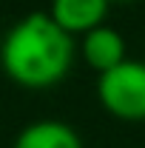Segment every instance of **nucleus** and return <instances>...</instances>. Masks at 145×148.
<instances>
[{"label": "nucleus", "mask_w": 145, "mask_h": 148, "mask_svg": "<svg viewBox=\"0 0 145 148\" xmlns=\"http://www.w3.org/2000/svg\"><path fill=\"white\" fill-rule=\"evenodd\" d=\"M12 148H83L80 134L60 120H37L17 134Z\"/></svg>", "instance_id": "obj_5"}, {"label": "nucleus", "mask_w": 145, "mask_h": 148, "mask_svg": "<svg viewBox=\"0 0 145 148\" xmlns=\"http://www.w3.org/2000/svg\"><path fill=\"white\" fill-rule=\"evenodd\" d=\"M111 3H134V0H111Z\"/></svg>", "instance_id": "obj_6"}, {"label": "nucleus", "mask_w": 145, "mask_h": 148, "mask_svg": "<svg viewBox=\"0 0 145 148\" xmlns=\"http://www.w3.org/2000/svg\"><path fill=\"white\" fill-rule=\"evenodd\" d=\"M74 37L60 29L49 12H31L17 20L0 46V63L12 83L29 91L57 86L74 63Z\"/></svg>", "instance_id": "obj_1"}, {"label": "nucleus", "mask_w": 145, "mask_h": 148, "mask_svg": "<svg viewBox=\"0 0 145 148\" xmlns=\"http://www.w3.org/2000/svg\"><path fill=\"white\" fill-rule=\"evenodd\" d=\"M97 97L111 117L125 123L145 120V63L122 60L111 71L100 74Z\"/></svg>", "instance_id": "obj_2"}, {"label": "nucleus", "mask_w": 145, "mask_h": 148, "mask_svg": "<svg viewBox=\"0 0 145 148\" xmlns=\"http://www.w3.org/2000/svg\"><path fill=\"white\" fill-rule=\"evenodd\" d=\"M80 57H83V63L88 69L105 74L114 66H120L122 60H128L125 57V37L117 29L103 23V26H97V29H91V32H85L80 37Z\"/></svg>", "instance_id": "obj_3"}, {"label": "nucleus", "mask_w": 145, "mask_h": 148, "mask_svg": "<svg viewBox=\"0 0 145 148\" xmlns=\"http://www.w3.org/2000/svg\"><path fill=\"white\" fill-rule=\"evenodd\" d=\"M108 9H111V0H51L49 14L71 37L74 34L83 37L85 32L105 23Z\"/></svg>", "instance_id": "obj_4"}]
</instances>
